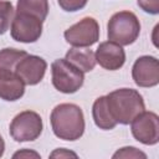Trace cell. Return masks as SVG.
I'll use <instances>...</instances> for the list:
<instances>
[{
	"instance_id": "cell-22",
	"label": "cell",
	"mask_w": 159,
	"mask_h": 159,
	"mask_svg": "<svg viewBox=\"0 0 159 159\" xmlns=\"http://www.w3.org/2000/svg\"><path fill=\"white\" fill-rule=\"evenodd\" d=\"M12 158H41V155L35 150H30V149L24 148V149L19 150V152L14 153Z\"/></svg>"
},
{
	"instance_id": "cell-1",
	"label": "cell",
	"mask_w": 159,
	"mask_h": 159,
	"mask_svg": "<svg viewBox=\"0 0 159 159\" xmlns=\"http://www.w3.org/2000/svg\"><path fill=\"white\" fill-rule=\"evenodd\" d=\"M53 134L68 142L80 139L84 133V117L80 106L75 103L57 104L50 116Z\"/></svg>"
},
{
	"instance_id": "cell-11",
	"label": "cell",
	"mask_w": 159,
	"mask_h": 159,
	"mask_svg": "<svg viewBox=\"0 0 159 159\" xmlns=\"http://www.w3.org/2000/svg\"><path fill=\"white\" fill-rule=\"evenodd\" d=\"M96 62L108 71H117L125 62V52L123 47L113 41L101 42L94 52Z\"/></svg>"
},
{
	"instance_id": "cell-8",
	"label": "cell",
	"mask_w": 159,
	"mask_h": 159,
	"mask_svg": "<svg viewBox=\"0 0 159 159\" xmlns=\"http://www.w3.org/2000/svg\"><path fill=\"white\" fill-rule=\"evenodd\" d=\"M130 130L135 140L144 145L159 142V117L152 111H143L130 122Z\"/></svg>"
},
{
	"instance_id": "cell-14",
	"label": "cell",
	"mask_w": 159,
	"mask_h": 159,
	"mask_svg": "<svg viewBox=\"0 0 159 159\" xmlns=\"http://www.w3.org/2000/svg\"><path fill=\"white\" fill-rule=\"evenodd\" d=\"M92 117L94 120V124L103 130H111L113 129L117 123L113 119L108 106H107V101H106V96H101L98 97L92 106Z\"/></svg>"
},
{
	"instance_id": "cell-6",
	"label": "cell",
	"mask_w": 159,
	"mask_h": 159,
	"mask_svg": "<svg viewBox=\"0 0 159 159\" xmlns=\"http://www.w3.org/2000/svg\"><path fill=\"white\" fill-rule=\"evenodd\" d=\"M63 36L72 47H89L99 40V25L94 17L86 16L70 26Z\"/></svg>"
},
{
	"instance_id": "cell-24",
	"label": "cell",
	"mask_w": 159,
	"mask_h": 159,
	"mask_svg": "<svg viewBox=\"0 0 159 159\" xmlns=\"http://www.w3.org/2000/svg\"><path fill=\"white\" fill-rule=\"evenodd\" d=\"M0 1H1V0H0Z\"/></svg>"
},
{
	"instance_id": "cell-16",
	"label": "cell",
	"mask_w": 159,
	"mask_h": 159,
	"mask_svg": "<svg viewBox=\"0 0 159 159\" xmlns=\"http://www.w3.org/2000/svg\"><path fill=\"white\" fill-rule=\"evenodd\" d=\"M27 52L24 50H17V48H12V47H6V48L0 50V67L15 70L16 63Z\"/></svg>"
},
{
	"instance_id": "cell-15",
	"label": "cell",
	"mask_w": 159,
	"mask_h": 159,
	"mask_svg": "<svg viewBox=\"0 0 159 159\" xmlns=\"http://www.w3.org/2000/svg\"><path fill=\"white\" fill-rule=\"evenodd\" d=\"M48 0H17L16 12H24L39 17L41 21L48 15Z\"/></svg>"
},
{
	"instance_id": "cell-21",
	"label": "cell",
	"mask_w": 159,
	"mask_h": 159,
	"mask_svg": "<svg viewBox=\"0 0 159 159\" xmlns=\"http://www.w3.org/2000/svg\"><path fill=\"white\" fill-rule=\"evenodd\" d=\"M51 158H70V157H73V158H77V154L68 150V149H65V148H58L56 150H53L51 154H50Z\"/></svg>"
},
{
	"instance_id": "cell-13",
	"label": "cell",
	"mask_w": 159,
	"mask_h": 159,
	"mask_svg": "<svg viewBox=\"0 0 159 159\" xmlns=\"http://www.w3.org/2000/svg\"><path fill=\"white\" fill-rule=\"evenodd\" d=\"M65 58L76 66L78 70L84 72H91L96 66L94 52L86 47H72L66 52Z\"/></svg>"
},
{
	"instance_id": "cell-17",
	"label": "cell",
	"mask_w": 159,
	"mask_h": 159,
	"mask_svg": "<svg viewBox=\"0 0 159 159\" xmlns=\"http://www.w3.org/2000/svg\"><path fill=\"white\" fill-rule=\"evenodd\" d=\"M15 9L10 1H0V35H4L11 26Z\"/></svg>"
},
{
	"instance_id": "cell-4",
	"label": "cell",
	"mask_w": 159,
	"mask_h": 159,
	"mask_svg": "<svg viewBox=\"0 0 159 159\" xmlns=\"http://www.w3.org/2000/svg\"><path fill=\"white\" fill-rule=\"evenodd\" d=\"M53 87L66 94L77 92L84 82V73L66 58H57L51 63Z\"/></svg>"
},
{
	"instance_id": "cell-3",
	"label": "cell",
	"mask_w": 159,
	"mask_h": 159,
	"mask_svg": "<svg viewBox=\"0 0 159 159\" xmlns=\"http://www.w3.org/2000/svg\"><path fill=\"white\" fill-rule=\"evenodd\" d=\"M140 34V22L137 15L128 10L113 14L107 24V36L120 46H128L135 42Z\"/></svg>"
},
{
	"instance_id": "cell-2",
	"label": "cell",
	"mask_w": 159,
	"mask_h": 159,
	"mask_svg": "<svg viewBox=\"0 0 159 159\" xmlns=\"http://www.w3.org/2000/svg\"><path fill=\"white\" fill-rule=\"evenodd\" d=\"M108 109L117 124H129L145 109L142 94L133 88H118L106 96Z\"/></svg>"
},
{
	"instance_id": "cell-7",
	"label": "cell",
	"mask_w": 159,
	"mask_h": 159,
	"mask_svg": "<svg viewBox=\"0 0 159 159\" xmlns=\"http://www.w3.org/2000/svg\"><path fill=\"white\" fill-rule=\"evenodd\" d=\"M42 22L43 21L36 16L24 12H15L10 26L11 37L22 43L36 42L42 35Z\"/></svg>"
},
{
	"instance_id": "cell-18",
	"label": "cell",
	"mask_w": 159,
	"mask_h": 159,
	"mask_svg": "<svg viewBox=\"0 0 159 159\" xmlns=\"http://www.w3.org/2000/svg\"><path fill=\"white\" fill-rule=\"evenodd\" d=\"M112 158H114V159L116 158H125V159H128V158H134V159L143 158V159H145L147 158V154L144 152L137 149L135 147H123V148L118 149L112 155Z\"/></svg>"
},
{
	"instance_id": "cell-12",
	"label": "cell",
	"mask_w": 159,
	"mask_h": 159,
	"mask_svg": "<svg viewBox=\"0 0 159 159\" xmlns=\"http://www.w3.org/2000/svg\"><path fill=\"white\" fill-rule=\"evenodd\" d=\"M25 93V83L15 70L0 67V98L7 102L20 99Z\"/></svg>"
},
{
	"instance_id": "cell-19",
	"label": "cell",
	"mask_w": 159,
	"mask_h": 159,
	"mask_svg": "<svg viewBox=\"0 0 159 159\" xmlns=\"http://www.w3.org/2000/svg\"><path fill=\"white\" fill-rule=\"evenodd\" d=\"M57 2L63 11L75 12V11L82 10L87 5L88 0H57Z\"/></svg>"
},
{
	"instance_id": "cell-9",
	"label": "cell",
	"mask_w": 159,
	"mask_h": 159,
	"mask_svg": "<svg viewBox=\"0 0 159 159\" xmlns=\"http://www.w3.org/2000/svg\"><path fill=\"white\" fill-rule=\"evenodd\" d=\"M132 78L138 87L150 88L159 83V61L154 56L144 55L135 60L132 67Z\"/></svg>"
},
{
	"instance_id": "cell-5",
	"label": "cell",
	"mask_w": 159,
	"mask_h": 159,
	"mask_svg": "<svg viewBox=\"0 0 159 159\" xmlns=\"http://www.w3.org/2000/svg\"><path fill=\"white\" fill-rule=\"evenodd\" d=\"M42 118L34 111H22L17 113L9 127L11 138L15 142H32L36 140L42 133Z\"/></svg>"
},
{
	"instance_id": "cell-10",
	"label": "cell",
	"mask_w": 159,
	"mask_h": 159,
	"mask_svg": "<svg viewBox=\"0 0 159 159\" xmlns=\"http://www.w3.org/2000/svg\"><path fill=\"white\" fill-rule=\"evenodd\" d=\"M47 70V62L36 55L26 53L15 66L16 75L27 86H35L42 81Z\"/></svg>"
},
{
	"instance_id": "cell-23",
	"label": "cell",
	"mask_w": 159,
	"mask_h": 159,
	"mask_svg": "<svg viewBox=\"0 0 159 159\" xmlns=\"http://www.w3.org/2000/svg\"><path fill=\"white\" fill-rule=\"evenodd\" d=\"M4 152H5V142L4 138L0 135V158L4 155Z\"/></svg>"
},
{
	"instance_id": "cell-20",
	"label": "cell",
	"mask_w": 159,
	"mask_h": 159,
	"mask_svg": "<svg viewBox=\"0 0 159 159\" xmlns=\"http://www.w3.org/2000/svg\"><path fill=\"white\" fill-rule=\"evenodd\" d=\"M137 4L147 14L150 15L159 14V0H137Z\"/></svg>"
}]
</instances>
